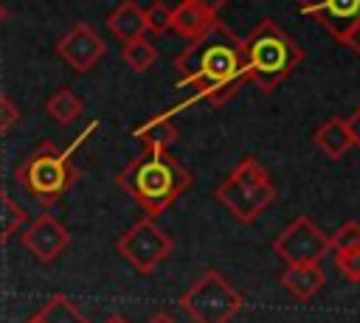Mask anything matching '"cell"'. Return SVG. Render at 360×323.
<instances>
[{"label":"cell","instance_id":"cell-1","mask_svg":"<svg viewBox=\"0 0 360 323\" xmlns=\"http://www.w3.org/2000/svg\"><path fill=\"white\" fill-rule=\"evenodd\" d=\"M174 70L180 87H191L211 107H225L239 87L245 84L242 67V39L217 20L197 42H188L186 51L174 56Z\"/></svg>","mask_w":360,"mask_h":323},{"label":"cell","instance_id":"cell-2","mask_svg":"<svg viewBox=\"0 0 360 323\" xmlns=\"http://www.w3.org/2000/svg\"><path fill=\"white\" fill-rule=\"evenodd\" d=\"M191 171L169 152H141L115 174V185L152 216L172 208L191 188Z\"/></svg>","mask_w":360,"mask_h":323},{"label":"cell","instance_id":"cell-3","mask_svg":"<svg viewBox=\"0 0 360 323\" xmlns=\"http://www.w3.org/2000/svg\"><path fill=\"white\" fill-rule=\"evenodd\" d=\"M96 126H98V121H90V126L68 149L53 140H42L39 146H34V152L14 171L17 183L28 191V197H34L39 205L51 208L82 180V171L73 163V152H76V146L84 143L87 135H93Z\"/></svg>","mask_w":360,"mask_h":323},{"label":"cell","instance_id":"cell-4","mask_svg":"<svg viewBox=\"0 0 360 323\" xmlns=\"http://www.w3.org/2000/svg\"><path fill=\"white\" fill-rule=\"evenodd\" d=\"M301 59H304V51L270 17L253 25V31L242 39L245 81H250L259 93H273L298 67Z\"/></svg>","mask_w":360,"mask_h":323},{"label":"cell","instance_id":"cell-5","mask_svg":"<svg viewBox=\"0 0 360 323\" xmlns=\"http://www.w3.org/2000/svg\"><path fill=\"white\" fill-rule=\"evenodd\" d=\"M214 197L242 222L250 225L256 222L273 202H276V188L270 183V171L253 157H242L236 169L228 171V177L217 185Z\"/></svg>","mask_w":360,"mask_h":323},{"label":"cell","instance_id":"cell-6","mask_svg":"<svg viewBox=\"0 0 360 323\" xmlns=\"http://www.w3.org/2000/svg\"><path fill=\"white\" fill-rule=\"evenodd\" d=\"M245 306V295L231 286V281L217 272L205 270L194 278V284L180 295V309L194 323H231Z\"/></svg>","mask_w":360,"mask_h":323},{"label":"cell","instance_id":"cell-7","mask_svg":"<svg viewBox=\"0 0 360 323\" xmlns=\"http://www.w3.org/2000/svg\"><path fill=\"white\" fill-rule=\"evenodd\" d=\"M115 250L135 272L149 275L174 253V239L160 230L155 219L143 216L115 239Z\"/></svg>","mask_w":360,"mask_h":323},{"label":"cell","instance_id":"cell-8","mask_svg":"<svg viewBox=\"0 0 360 323\" xmlns=\"http://www.w3.org/2000/svg\"><path fill=\"white\" fill-rule=\"evenodd\" d=\"M273 253L287 267H312L329 253V236L309 216H295L273 239Z\"/></svg>","mask_w":360,"mask_h":323},{"label":"cell","instance_id":"cell-9","mask_svg":"<svg viewBox=\"0 0 360 323\" xmlns=\"http://www.w3.org/2000/svg\"><path fill=\"white\" fill-rule=\"evenodd\" d=\"M56 53L59 59L76 70V73H87L93 70L104 56H107V45L104 39L87 25V22H76L70 31H65L56 42Z\"/></svg>","mask_w":360,"mask_h":323},{"label":"cell","instance_id":"cell-10","mask_svg":"<svg viewBox=\"0 0 360 323\" xmlns=\"http://www.w3.org/2000/svg\"><path fill=\"white\" fill-rule=\"evenodd\" d=\"M20 242H22V247H25L37 261L51 264V261H56V258L65 253V247L70 244V233H68V228H65L56 216L39 213V216H34V219L20 230Z\"/></svg>","mask_w":360,"mask_h":323},{"label":"cell","instance_id":"cell-11","mask_svg":"<svg viewBox=\"0 0 360 323\" xmlns=\"http://www.w3.org/2000/svg\"><path fill=\"white\" fill-rule=\"evenodd\" d=\"M298 8L301 14L323 25L335 37V42H340L346 31L360 22V0H298Z\"/></svg>","mask_w":360,"mask_h":323},{"label":"cell","instance_id":"cell-12","mask_svg":"<svg viewBox=\"0 0 360 323\" xmlns=\"http://www.w3.org/2000/svg\"><path fill=\"white\" fill-rule=\"evenodd\" d=\"M186 107V101L169 112H158L152 115L149 121H143L141 126H135V140L141 143V152H166L174 140H177V124H174V115Z\"/></svg>","mask_w":360,"mask_h":323},{"label":"cell","instance_id":"cell-13","mask_svg":"<svg viewBox=\"0 0 360 323\" xmlns=\"http://www.w3.org/2000/svg\"><path fill=\"white\" fill-rule=\"evenodd\" d=\"M107 28L112 31V37L121 42V45H129V42H138L146 37V20H143V8L135 3V0H124L118 3L110 17H107Z\"/></svg>","mask_w":360,"mask_h":323},{"label":"cell","instance_id":"cell-14","mask_svg":"<svg viewBox=\"0 0 360 323\" xmlns=\"http://www.w3.org/2000/svg\"><path fill=\"white\" fill-rule=\"evenodd\" d=\"M214 22H217L214 14H208V11H202L200 6L186 3V0H180V3L172 8V31H177L186 42H197Z\"/></svg>","mask_w":360,"mask_h":323},{"label":"cell","instance_id":"cell-15","mask_svg":"<svg viewBox=\"0 0 360 323\" xmlns=\"http://www.w3.org/2000/svg\"><path fill=\"white\" fill-rule=\"evenodd\" d=\"M312 140H315V146H318L329 160H340V157L352 149V138H349V129H346V118H338V115L326 118V121L315 129Z\"/></svg>","mask_w":360,"mask_h":323},{"label":"cell","instance_id":"cell-16","mask_svg":"<svg viewBox=\"0 0 360 323\" xmlns=\"http://www.w3.org/2000/svg\"><path fill=\"white\" fill-rule=\"evenodd\" d=\"M326 284V275L321 272L318 264L312 267H287L281 272V286L295 298V301H309L321 292V286Z\"/></svg>","mask_w":360,"mask_h":323},{"label":"cell","instance_id":"cell-17","mask_svg":"<svg viewBox=\"0 0 360 323\" xmlns=\"http://www.w3.org/2000/svg\"><path fill=\"white\" fill-rule=\"evenodd\" d=\"M34 317H37L39 323H90L87 315H82L79 306H76L68 295H53V298H48V301L39 306V312H37Z\"/></svg>","mask_w":360,"mask_h":323},{"label":"cell","instance_id":"cell-18","mask_svg":"<svg viewBox=\"0 0 360 323\" xmlns=\"http://www.w3.org/2000/svg\"><path fill=\"white\" fill-rule=\"evenodd\" d=\"M25 225H28V213H25L22 205L0 185V247H3L14 233H20Z\"/></svg>","mask_w":360,"mask_h":323},{"label":"cell","instance_id":"cell-19","mask_svg":"<svg viewBox=\"0 0 360 323\" xmlns=\"http://www.w3.org/2000/svg\"><path fill=\"white\" fill-rule=\"evenodd\" d=\"M45 110H48V115H51L56 124H70V121H76L79 112H82V98H79L73 90L59 87V90L45 101Z\"/></svg>","mask_w":360,"mask_h":323},{"label":"cell","instance_id":"cell-20","mask_svg":"<svg viewBox=\"0 0 360 323\" xmlns=\"http://www.w3.org/2000/svg\"><path fill=\"white\" fill-rule=\"evenodd\" d=\"M121 59H124L132 70L143 73V70H149V67L158 62V48L143 37V39H138V42L121 45Z\"/></svg>","mask_w":360,"mask_h":323},{"label":"cell","instance_id":"cell-21","mask_svg":"<svg viewBox=\"0 0 360 323\" xmlns=\"http://www.w3.org/2000/svg\"><path fill=\"white\" fill-rule=\"evenodd\" d=\"M329 250L332 253H349V250H360V222L349 219L343 222L332 236H329Z\"/></svg>","mask_w":360,"mask_h":323},{"label":"cell","instance_id":"cell-22","mask_svg":"<svg viewBox=\"0 0 360 323\" xmlns=\"http://www.w3.org/2000/svg\"><path fill=\"white\" fill-rule=\"evenodd\" d=\"M143 20H146V31H152V34H166V31H172V8H169L163 0H155V3L143 11Z\"/></svg>","mask_w":360,"mask_h":323},{"label":"cell","instance_id":"cell-23","mask_svg":"<svg viewBox=\"0 0 360 323\" xmlns=\"http://www.w3.org/2000/svg\"><path fill=\"white\" fill-rule=\"evenodd\" d=\"M17 124H20V107L6 93H0V135H8Z\"/></svg>","mask_w":360,"mask_h":323},{"label":"cell","instance_id":"cell-24","mask_svg":"<svg viewBox=\"0 0 360 323\" xmlns=\"http://www.w3.org/2000/svg\"><path fill=\"white\" fill-rule=\"evenodd\" d=\"M338 272L346 278V281H360V250H349V253H340L338 256Z\"/></svg>","mask_w":360,"mask_h":323},{"label":"cell","instance_id":"cell-25","mask_svg":"<svg viewBox=\"0 0 360 323\" xmlns=\"http://www.w3.org/2000/svg\"><path fill=\"white\" fill-rule=\"evenodd\" d=\"M346 129H349V138H352V146L360 149V107L346 118Z\"/></svg>","mask_w":360,"mask_h":323},{"label":"cell","instance_id":"cell-26","mask_svg":"<svg viewBox=\"0 0 360 323\" xmlns=\"http://www.w3.org/2000/svg\"><path fill=\"white\" fill-rule=\"evenodd\" d=\"M340 45H346L349 51H354V53H360V22H354L349 31H346V37L340 39Z\"/></svg>","mask_w":360,"mask_h":323},{"label":"cell","instance_id":"cell-27","mask_svg":"<svg viewBox=\"0 0 360 323\" xmlns=\"http://www.w3.org/2000/svg\"><path fill=\"white\" fill-rule=\"evenodd\" d=\"M186 3H194V6H200L202 11H208V14H214V17H217V11H219L228 0H186Z\"/></svg>","mask_w":360,"mask_h":323},{"label":"cell","instance_id":"cell-28","mask_svg":"<svg viewBox=\"0 0 360 323\" xmlns=\"http://www.w3.org/2000/svg\"><path fill=\"white\" fill-rule=\"evenodd\" d=\"M149 323H177V320H174L169 312H158V315L149 317Z\"/></svg>","mask_w":360,"mask_h":323},{"label":"cell","instance_id":"cell-29","mask_svg":"<svg viewBox=\"0 0 360 323\" xmlns=\"http://www.w3.org/2000/svg\"><path fill=\"white\" fill-rule=\"evenodd\" d=\"M104 323H127V320H124V317H121V315H110V317H107V320H104Z\"/></svg>","mask_w":360,"mask_h":323},{"label":"cell","instance_id":"cell-30","mask_svg":"<svg viewBox=\"0 0 360 323\" xmlns=\"http://www.w3.org/2000/svg\"><path fill=\"white\" fill-rule=\"evenodd\" d=\"M3 20H6V8H3V3H0V25H3Z\"/></svg>","mask_w":360,"mask_h":323},{"label":"cell","instance_id":"cell-31","mask_svg":"<svg viewBox=\"0 0 360 323\" xmlns=\"http://www.w3.org/2000/svg\"><path fill=\"white\" fill-rule=\"evenodd\" d=\"M25 323H39V320H37V317H28V320H25Z\"/></svg>","mask_w":360,"mask_h":323}]
</instances>
